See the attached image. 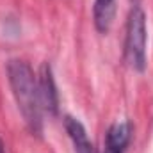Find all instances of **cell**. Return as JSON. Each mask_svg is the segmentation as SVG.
Segmentation results:
<instances>
[{
    "mask_svg": "<svg viewBox=\"0 0 153 153\" xmlns=\"http://www.w3.org/2000/svg\"><path fill=\"white\" fill-rule=\"evenodd\" d=\"M7 76L13 89V96L18 103V109L23 116L29 130L34 135L43 132V117H41V102L38 91V76H34L32 68L20 59H13L7 64Z\"/></svg>",
    "mask_w": 153,
    "mask_h": 153,
    "instance_id": "6da1fadb",
    "label": "cell"
},
{
    "mask_svg": "<svg viewBox=\"0 0 153 153\" xmlns=\"http://www.w3.org/2000/svg\"><path fill=\"white\" fill-rule=\"evenodd\" d=\"M146 14L141 7H134L126 23V57L134 70L143 71L146 66Z\"/></svg>",
    "mask_w": 153,
    "mask_h": 153,
    "instance_id": "7a4b0ae2",
    "label": "cell"
},
{
    "mask_svg": "<svg viewBox=\"0 0 153 153\" xmlns=\"http://www.w3.org/2000/svg\"><path fill=\"white\" fill-rule=\"evenodd\" d=\"M38 91H39V102L41 109L48 114L55 116L59 111V94L55 87V80L52 73V66L48 62L41 64L38 73Z\"/></svg>",
    "mask_w": 153,
    "mask_h": 153,
    "instance_id": "3957f363",
    "label": "cell"
},
{
    "mask_svg": "<svg viewBox=\"0 0 153 153\" xmlns=\"http://www.w3.org/2000/svg\"><path fill=\"white\" fill-rule=\"evenodd\" d=\"M93 14H94V25L98 32L102 34L109 32L116 14V0H94Z\"/></svg>",
    "mask_w": 153,
    "mask_h": 153,
    "instance_id": "277c9868",
    "label": "cell"
},
{
    "mask_svg": "<svg viewBox=\"0 0 153 153\" xmlns=\"http://www.w3.org/2000/svg\"><path fill=\"white\" fill-rule=\"evenodd\" d=\"M128 141H130V125L128 123H116L107 132V143L105 144L109 148L123 152L125 146L128 144Z\"/></svg>",
    "mask_w": 153,
    "mask_h": 153,
    "instance_id": "5b68a950",
    "label": "cell"
},
{
    "mask_svg": "<svg viewBox=\"0 0 153 153\" xmlns=\"http://www.w3.org/2000/svg\"><path fill=\"white\" fill-rule=\"evenodd\" d=\"M105 153H123V152H119V150H114V148H109V146H105Z\"/></svg>",
    "mask_w": 153,
    "mask_h": 153,
    "instance_id": "8992f818",
    "label": "cell"
},
{
    "mask_svg": "<svg viewBox=\"0 0 153 153\" xmlns=\"http://www.w3.org/2000/svg\"><path fill=\"white\" fill-rule=\"evenodd\" d=\"M80 153H96V150H94V146L91 144V146H89L87 150H84V152H80Z\"/></svg>",
    "mask_w": 153,
    "mask_h": 153,
    "instance_id": "52a82bcc",
    "label": "cell"
},
{
    "mask_svg": "<svg viewBox=\"0 0 153 153\" xmlns=\"http://www.w3.org/2000/svg\"><path fill=\"white\" fill-rule=\"evenodd\" d=\"M0 153H5V150H4V144H2V141H0Z\"/></svg>",
    "mask_w": 153,
    "mask_h": 153,
    "instance_id": "ba28073f",
    "label": "cell"
}]
</instances>
